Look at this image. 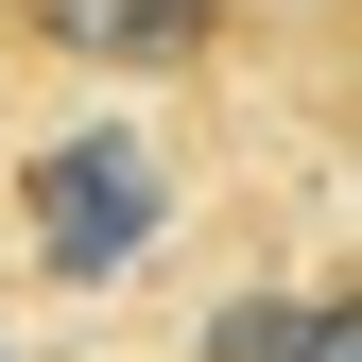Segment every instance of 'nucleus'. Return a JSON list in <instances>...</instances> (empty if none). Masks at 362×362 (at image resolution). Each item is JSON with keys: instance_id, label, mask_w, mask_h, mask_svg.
I'll return each instance as SVG.
<instances>
[{"instance_id": "obj_1", "label": "nucleus", "mask_w": 362, "mask_h": 362, "mask_svg": "<svg viewBox=\"0 0 362 362\" xmlns=\"http://www.w3.org/2000/svg\"><path fill=\"white\" fill-rule=\"evenodd\" d=\"M0 18L35 52H69V69H242L224 0H0Z\"/></svg>"}, {"instance_id": "obj_2", "label": "nucleus", "mask_w": 362, "mask_h": 362, "mask_svg": "<svg viewBox=\"0 0 362 362\" xmlns=\"http://www.w3.org/2000/svg\"><path fill=\"white\" fill-rule=\"evenodd\" d=\"M190 362H362V242H345V259H310L293 293L224 310V328H207Z\"/></svg>"}, {"instance_id": "obj_4", "label": "nucleus", "mask_w": 362, "mask_h": 362, "mask_svg": "<svg viewBox=\"0 0 362 362\" xmlns=\"http://www.w3.org/2000/svg\"><path fill=\"white\" fill-rule=\"evenodd\" d=\"M310 18H328V0H224V35H242V52H293Z\"/></svg>"}, {"instance_id": "obj_3", "label": "nucleus", "mask_w": 362, "mask_h": 362, "mask_svg": "<svg viewBox=\"0 0 362 362\" xmlns=\"http://www.w3.org/2000/svg\"><path fill=\"white\" fill-rule=\"evenodd\" d=\"M276 86H293V121H310L328 156H362V0H328V18L293 35V52H276Z\"/></svg>"}]
</instances>
